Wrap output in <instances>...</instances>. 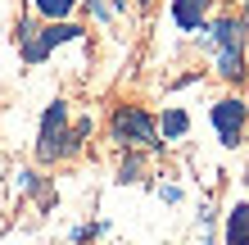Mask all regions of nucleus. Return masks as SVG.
<instances>
[{"label": "nucleus", "instance_id": "obj_8", "mask_svg": "<svg viewBox=\"0 0 249 245\" xmlns=\"http://www.w3.org/2000/svg\"><path fill=\"white\" fill-rule=\"evenodd\" d=\"M32 9L50 23H68V14L77 9V0H32Z\"/></svg>", "mask_w": 249, "mask_h": 245}, {"label": "nucleus", "instance_id": "obj_4", "mask_svg": "<svg viewBox=\"0 0 249 245\" xmlns=\"http://www.w3.org/2000/svg\"><path fill=\"white\" fill-rule=\"evenodd\" d=\"M82 37V27L77 23H50V27H36L32 23H18V41H23V59L27 64H41L54 46H64V41H77Z\"/></svg>", "mask_w": 249, "mask_h": 245}, {"label": "nucleus", "instance_id": "obj_13", "mask_svg": "<svg viewBox=\"0 0 249 245\" xmlns=\"http://www.w3.org/2000/svg\"><path fill=\"white\" fill-rule=\"evenodd\" d=\"M141 5H150V0H141Z\"/></svg>", "mask_w": 249, "mask_h": 245}, {"label": "nucleus", "instance_id": "obj_11", "mask_svg": "<svg viewBox=\"0 0 249 245\" xmlns=\"http://www.w3.org/2000/svg\"><path fill=\"white\" fill-rule=\"evenodd\" d=\"M91 14H95V19H109V5H105V0H91Z\"/></svg>", "mask_w": 249, "mask_h": 245}, {"label": "nucleus", "instance_id": "obj_10", "mask_svg": "<svg viewBox=\"0 0 249 245\" xmlns=\"http://www.w3.org/2000/svg\"><path fill=\"white\" fill-rule=\"evenodd\" d=\"M118 177H123V182H136V177H141V154H127L123 168H118Z\"/></svg>", "mask_w": 249, "mask_h": 245}, {"label": "nucleus", "instance_id": "obj_6", "mask_svg": "<svg viewBox=\"0 0 249 245\" xmlns=\"http://www.w3.org/2000/svg\"><path fill=\"white\" fill-rule=\"evenodd\" d=\"M209 5L213 0H172V19H177L181 32H199L209 23Z\"/></svg>", "mask_w": 249, "mask_h": 245}, {"label": "nucleus", "instance_id": "obj_5", "mask_svg": "<svg viewBox=\"0 0 249 245\" xmlns=\"http://www.w3.org/2000/svg\"><path fill=\"white\" fill-rule=\"evenodd\" d=\"M245 123H249L245 100L227 95V100L213 105V127H217V141H222V146H240V141H245Z\"/></svg>", "mask_w": 249, "mask_h": 245}, {"label": "nucleus", "instance_id": "obj_12", "mask_svg": "<svg viewBox=\"0 0 249 245\" xmlns=\"http://www.w3.org/2000/svg\"><path fill=\"white\" fill-rule=\"evenodd\" d=\"M240 27H245V37H249V5H245V14H240Z\"/></svg>", "mask_w": 249, "mask_h": 245}, {"label": "nucleus", "instance_id": "obj_3", "mask_svg": "<svg viewBox=\"0 0 249 245\" xmlns=\"http://www.w3.org/2000/svg\"><path fill=\"white\" fill-rule=\"evenodd\" d=\"M109 136L118 141V146H127V150H159V146H163V141H159V123L150 118V109H141V105L113 109Z\"/></svg>", "mask_w": 249, "mask_h": 245}, {"label": "nucleus", "instance_id": "obj_7", "mask_svg": "<svg viewBox=\"0 0 249 245\" xmlns=\"http://www.w3.org/2000/svg\"><path fill=\"white\" fill-rule=\"evenodd\" d=\"M227 245H249V205H236L227 213Z\"/></svg>", "mask_w": 249, "mask_h": 245}, {"label": "nucleus", "instance_id": "obj_1", "mask_svg": "<svg viewBox=\"0 0 249 245\" xmlns=\"http://www.w3.org/2000/svg\"><path fill=\"white\" fill-rule=\"evenodd\" d=\"M86 136H91V118L68 123V105H64V100H54V105L46 109V118H41L36 159H41V164H59V159H68V154L82 150Z\"/></svg>", "mask_w": 249, "mask_h": 245}, {"label": "nucleus", "instance_id": "obj_9", "mask_svg": "<svg viewBox=\"0 0 249 245\" xmlns=\"http://www.w3.org/2000/svg\"><path fill=\"white\" fill-rule=\"evenodd\" d=\"M159 132H163V141H177L190 132V118H186V109H168L163 118H159Z\"/></svg>", "mask_w": 249, "mask_h": 245}, {"label": "nucleus", "instance_id": "obj_2", "mask_svg": "<svg viewBox=\"0 0 249 245\" xmlns=\"http://www.w3.org/2000/svg\"><path fill=\"white\" fill-rule=\"evenodd\" d=\"M209 41H213V59H217V73L227 82H240L245 77V27L236 14H222V19L209 23Z\"/></svg>", "mask_w": 249, "mask_h": 245}]
</instances>
